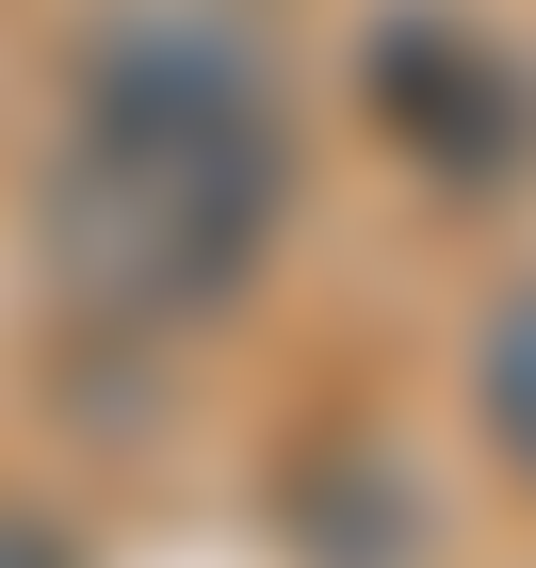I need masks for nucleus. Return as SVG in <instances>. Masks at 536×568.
I'll return each instance as SVG.
<instances>
[{
    "label": "nucleus",
    "mask_w": 536,
    "mask_h": 568,
    "mask_svg": "<svg viewBox=\"0 0 536 568\" xmlns=\"http://www.w3.org/2000/svg\"><path fill=\"white\" fill-rule=\"evenodd\" d=\"M472 423H488V455L536 487V276L488 293V325H472Z\"/></svg>",
    "instance_id": "obj_3"
},
{
    "label": "nucleus",
    "mask_w": 536,
    "mask_h": 568,
    "mask_svg": "<svg viewBox=\"0 0 536 568\" xmlns=\"http://www.w3.org/2000/svg\"><path fill=\"white\" fill-rule=\"evenodd\" d=\"M357 98H374V131L439 179V195L536 179V65L504 33H472V17H439V0H406V17L357 33Z\"/></svg>",
    "instance_id": "obj_2"
},
{
    "label": "nucleus",
    "mask_w": 536,
    "mask_h": 568,
    "mask_svg": "<svg viewBox=\"0 0 536 568\" xmlns=\"http://www.w3.org/2000/svg\"><path fill=\"white\" fill-rule=\"evenodd\" d=\"M276 212H293V114H276L261 49L212 17H131L98 33L82 114L33 179V276L98 342H163L244 308Z\"/></svg>",
    "instance_id": "obj_1"
},
{
    "label": "nucleus",
    "mask_w": 536,
    "mask_h": 568,
    "mask_svg": "<svg viewBox=\"0 0 536 568\" xmlns=\"http://www.w3.org/2000/svg\"><path fill=\"white\" fill-rule=\"evenodd\" d=\"M0 568H82V536L33 520V504H0Z\"/></svg>",
    "instance_id": "obj_4"
}]
</instances>
